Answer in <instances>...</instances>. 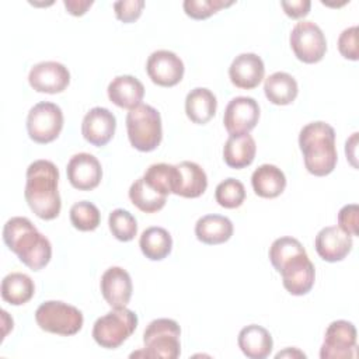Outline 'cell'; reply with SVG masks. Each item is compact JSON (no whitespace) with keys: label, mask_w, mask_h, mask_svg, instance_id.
<instances>
[{"label":"cell","mask_w":359,"mask_h":359,"mask_svg":"<svg viewBox=\"0 0 359 359\" xmlns=\"http://www.w3.org/2000/svg\"><path fill=\"white\" fill-rule=\"evenodd\" d=\"M269 261L282 275V283L290 294L303 296L314 286V265L297 238H276L269 247Z\"/></svg>","instance_id":"1"},{"label":"cell","mask_w":359,"mask_h":359,"mask_svg":"<svg viewBox=\"0 0 359 359\" xmlns=\"http://www.w3.org/2000/svg\"><path fill=\"white\" fill-rule=\"evenodd\" d=\"M25 178L24 196L29 209L42 220L56 219L62 208L57 167L49 160H35L28 165Z\"/></svg>","instance_id":"2"},{"label":"cell","mask_w":359,"mask_h":359,"mask_svg":"<svg viewBox=\"0 0 359 359\" xmlns=\"http://www.w3.org/2000/svg\"><path fill=\"white\" fill-rule=\"evenodd\" d=\"M3 240L8 250L32 271L45 268L52 258L50 241L27 217L8 219L3 227Z\"/></svg>","instance_id":"3"},{"label":"cell","mask_w":359,"mask_h":359,"mask_svg":"<svg viewBox=\"0 0 359 359\" xmlns=\"http://www.w3.org/2000/svg\"><path fill=\"white\" fill-rule=\"evenodd\" d=\"M299 146L303 153L306 170L316 175L324 177L334 171L338 153L335 146V130L323 121L310 122L299 133Z\"/></svg>","instance_id":"4"},{"label":"cell","mask_w":359,"mask_h":359,"mask_svg":"<svg viewBox=\"0 0 359 359\" xmlns=\"http://www.w3.org/2000/svg\"><path fill=\"white\" fill-rule=\"evenodd\" d=\"M126 130L129 142L136 150L153 151L163 139L160 112L147 104L135 107L126 115Z\"/></svg>","instance_id":"5"},{"label":"cell","mask_w":359,"mask_h":359,"mask_svg":"<svg viewBox=\"0 0 359 359\" xmlns=\"http://www.w3.org/2000/svg\"><path fill=\"white\" fill-rule=\"evenodd\" d=\"M181 328L171 318L153 320L143 332V352H135L130 356L177 359L181 353Z\"/></svg>","instance_id":"6"},{"label":"cell","mask_w":359,"mask_h":359,"mask_svg":"<svg viewBox=\"0 0 359 359\" xmlns=\"http://www.w3.org/2000/svg\"><path fill=\"white\" fill-rule=\"evenodd\" d=\"M137 316L126 307H115L97 318L93 327L94 341L107 349L119 348L136 330Z\"/></svg>","instance_id":"7"},{"label":"cell","mask_w":359,"mask_h":359,"mask_svg":"<svg viewBox=\"0 0 359 359\" xmlns=\"http://www.w3.org/2000/svg\"><path fill=\"white\" fill-rule=\"evenodd\" d=\"M35 321L46 332L70 337L81 330L84 318L77 307L59 300H48L36 309Z\"/></svg>","instance_id":"8"},{"label":"cell","mask_w":359,"mask_h":359,"mask_svg":"<svg viewBox=\"0 0 359 359\" xmlns=\"http://www.w3.org/2000/svg\"><path fill=\"white\" fill-rule=\"evenodd\" d=\"M63 112L59 105L42 101L35 104L27 116V130L29 137L39 144L53 142L62 132Z\"/></svg>","instance_id":"9"},{"label":"cell","mask_w":359,"mask_h":359,"mask_svg":"<svg viewBox=\"0 0 359 359\" xmlns=\"http://www.w3.org/2000/svg\"><path fill=\"white\" fill-rule=\"evenodd\" d=\"M290 48L303 63L320 62L327 50V39L321 28L313 21L297 22L290 32Z\"/></svg>","instance_id":"10"},{"label":"cell","mask_w":359,"mask_h":359,"mask_svg":"<svg viewBox=\"0 0 359 359\" xmlns=\"http://www.w3.org/2000/svg\"><path fill=\"white\" fill-rule=\"evenodd\" d=\"M356 355V328L346 320L332 321L320 349L321 359H349Z\"/></svg>","instance_id":"11"},{"label":"cell","mask_w":359,"mask_h":359,"mask_svg":"<svg viewBox=\"0 0 359 359\" xmlns=\"http://www.w3.org/2000/svg\"><path fill=\"white\" fill-rule=\"evenodd\" d=\"M259 119V105L251 97L233 98L223 115V125L230 135L250 133Z\"/></svg>","instance_id":"12"},{"label":"cell","mask_w":359,"mask_h":359,"mask_svg":"<svg viewBox=\"0 0 359 359\" xmlns=\"http://www.w3.org/2000/svg\"><path fill=\"white\" fill-rule=\"evenodd\" d=\"M184 63L171 50L160 49L153 52L146 62V72L150 80L161 87H172L184 77Z\"/></svg>","instance_id":"13"},{"label":"cell","mask_w":359,"mask_h":359,"mask_svg":"<svg viewBox=\"0 0 359 359\" xmlns=\"http://www.w3.org/2000/svg\"><path fill=\"white\" fill-rule=\"evenodd\" d=\"M28 83L38 93L57 94L67 88L70 73L67 67L59 62H39L31 67Z\"/></svg>","instance_id":"14"},{"label":"cell","mask_w":359,"mask_h":359,"mask_svg":"<svg viewBox=\"0 0 359 359\" xmlns=\"http://www.w3.org/2000/svg\"><path fill=\"white\" fill-rule=\"evenodd\" d=\"M67 180L79 191L97 188L102 178V168L98 158L90 153L74 154L66 167Z\"/></svg>","instance_id":"15"},{"label":"cell","mask_w":359,"mask_h":359,"mask_svg":"<svg viewBox=\"0 0 359 359\" xmlns=\"http://www.w3.org/2000/svg\"><path fill=\"white\" fill-rule=\"evenodd\" d=\"M115 129V115L107 108L94 107L83 118L81 135L93 146H105L114 137Z\"/></svg>","instance_id":"16"},{"label":"cell","mask_w":359,"mask_h":359,"mask_svg":"<svg viewBox=\"0 0 359 359\" xmlns=\"http://www.w3.org/2000/svg\"><path fill=\"white\" fill-rule=\"evenodd\" d=\"M100 287L102 297L112 309L126 307L133 290L130 275L121 266L108 268L101 276Z\"/></svg>","instance_id":"17"},{"label":"cell","mask_w":359,"mask_h":359,"mask_svg":"<svg viewBox=\"0 0 359 359\" xmlns=\"http://www.w3.org/2000/svg\"><path fill=\"white\" fill-rule=\"evenodd\" d=\"M265 74L262 59L255 53H240L234 57L229 67L230 81L243 90L258 87Z\"/></svg>","instance_id":"18"},{"label":"cell","mask_w":359,"mask_h":359,"mask_svg":"<svg viewBox=\"0 0 359 359\" xmlns=\"http://www.w3.org/2000/svg\"><path fill=\"white\" fill-rule=\"evenodd\" d=\"M352 237L338 226L321 229L314 240L317 254L327 262L342 261L352 250Z\"/></svg>","instance_id":"19"},{"label":"cell","mask_w":359,"mask_h":359,"mask_svg":"<svg viewBox=\"0 0 359 359\" xmlns=\"http://www.w3.org/2000/svg\"><path fill=\"white\" fill-rule=\"evenodd\" d=\"M107 91L108 98L112 104L129 111L140 105V101L144 97V86L142 84V81L129 74L112 79V81L108 84Z\"/></svg>","instance_id":"20"},{"label":"cell","mask_w":359,"mask_h":359,"mask_svg":"<svg viewBox=\"0 0 359 359\" xmlns=\"http://www.w3.org/2000/svg\"><path fill=\"white\" fill-rule=\"evenodd\" d=\"M178 171L174 194L182 198H198L208 188V177L203 168L194 161H181L175 164Z\"/></svg>","instance_id":"21"},{"label":"cell","mask_w":359,"mask_h":359,"mask_svg":"<svg viewBox=\"0 0 359 359\" xmlns=\"http://www.w3.org/2000/svg\"><path fill=\"white\" fill-rule=\"evenodd\" d=\"M238 348L250 359H265L272 352L273 341L269 331L261 325L250 324L238 332Z\"/></svg>","instance_id":"22"},{"label":"cell","mask_w":359,"mask_h":359,"mask_svg":"<svg viewBox=\"0 0 359 359\" xmlns=\"http://www.w3.org/2000/svg\"><path fill=\"white\" fill-rule=\"evenodd\" d=\"M257 153V144L250 133L230 135L223 146L224 163L236 170L248 167Z\"/></svg>","instance_id":"23"},{"label":"cell","mask_w":359,"mask_h":359,"mask_svg":"<svg viewBox=\"0 0 359 359\" xmlns=\"http://www.w3.org/2000/svg\"><path fill=\"white\" fill-rule=\"evenodd\" d=\"M195 236L208 245L222 244L233 236V223L222 215H205L195 224Z\"/></svg>","instance_id":"24"},{"label":"cell","mask_w":359,"mask_h":359,"mask_svg":"<svg viewBox=\"0 0 359 359\" xmlns=\"http://www.w3.org/2000/svg\"><path fill=\"white\" fill-rule=\"evenodd\" d=\"M217 101L215 94L205 87H196L187 94L185 112L191 122L198 125L208 123L216 114Z\"/></svg>","instance_id":"25"},{"label":"cell","mask_w":359,"mask_h":359,"mask_svg":"<svg viewBox=\"0 0 359 359\" xmlns=\"http://www.w3.org/2000/svg\"><path fill=\"white\" fill-rule=\"evenodd\" d=\"M254 192L261 198H276L286 188V177L280 168L273 164L259 165L251 175Z\"/></svg>","instance_id":"26"},{"label":"cell","mask_w":359,"mask_h":359,"mask_svg":"<svg viewBox=\"0 0 359 359\" xmlns=\"http://www.w3.org/2000/svg\"><path fill=\"white\" fill-rule=\"evenodd\" d=\"M264 93L269 102L275 105H289L296 100L299 87L292 74L276 72L265 80Z\"/></svg>","instance_id":"27"},{"label":"cell","mask_w":359,"mask_h":359,"mask_svg":"<svg viewBox=\"0 0 359 359\" xmlns=\"http://www.w3.org/2000/svg\"><path fill=\"white\" fill-rule=\"evenodd\" d=\"M35 293L34 280L21 272H11L1 280V299L13 306L28 303Z\"/></svg>","instance_id":"28"},{"label":"cell","mask_w":359,"mask_h":359,"mask_svg":"<svg viewBox=\"0 0 359 359\" xmlns=\"http://www.w3.org/2000/svg\"><path fill=\"white\" fill-rule=\"evenodd\" d=\"M139 247L146 258L151 261H161L171 252L172 238L165 229L154 226L142 233Z\"/></svg>","instance_id":"29"},{"label":"cell","mask_w":359,"mask_h":359,"mask_svg":"<svg viewBox=\"0 0 359 359\" xmlns=\"http://www.w3.org/2000/svg\"><path fill=\"white\" fill-rule=\"evenodd\" d=\"M129 199L139 210L144 213H154L164 208L167 202V195H163L161 192L156 191L142 177L130 185Z\"/></svg>","instance_id":"30"},{"label":"cell","mask_w":359,"mask_h":359,"mask_svg":"<svg viewBox=\"0 0 359 359\" xmlns=\"http://www.w3.org/2000/svg\"><path fill=\"white\" fill-rule=\"evenodd\" d=\"M177 167L167 163L151 164L143 174V180L163 195L174 194L177 187Z\"/></svg>","instance_id":"31"},{"label":"cell","mask_w":359,"mask_h":359,"mask_svg":"<svg viewBox=\"0 0 359 359\" xmlns=\"http://www.w3.org/2000/svg\"><path fill=\"white\" fill-rule=\"evenodd\" d=\"M70 222L80 231H93L100 226L101 213L94 203L80 201L70 208Z\"/></svg>","instance_id":"32"},{"label":"cell","mask_w":359,"mask_h":359,"mask_svg":"<svg viewBox=\"0 0 359 359\" xmlns=\"http://www.w3.org/2000/svg\"><path fill=\"white\" fill-rule=\"evenodd\" d=\"M108 226L112 236L119 241H130L137 233L135 216L125 209H115L108 216Z\"/></svg>","instance_id":"33"},{"label":"cell","mask_w":359,"mask_h":359,"mask_svg":"<svg viewBox=\"0 0 359 359\" xmlns=\"http://www.w3.org/2000/svg\"><path fill=\"white\" fill-rule=\"evenodd\" d=\"M215 199L222 208L236 209L241 206L245 199V188L241 181L236 178H227L216 187Z\"/></svg>","instance_id":"34"},{"label":"cell","mask_w":359,"mask_h":359,"mask_svg":"<svg viewBox=\"0 0 359 359\" xmlns=\"http://www.w3.org/2000/svg\"><path fill=\"white\" fill-rule=\"evenodd\" d=\"M233 1L223 0H185L182 7L188 17L194 20H206L219 10L230 7Z\"/></svg>","instance_id":"35"},{"label":"cell","mask_w":359,"mask_h":359,"mask_svg":"<svg viewBox=\"0 0 359 359\" xmlns=\"http://www.w3.org/2000/svg\"><path fill=\"white\" fill-rule=\"evenodd\" d=\"M338 50L339 53L349 60H358V27H349L339 34L338 38Z\"/></svg>","instance_id":"36"},{"label":"cell","mask_w":359,"mask_h":359,"mask_svg":"<svg viewBox=\"0 0 359 359\" xmlns=\"http://www.w3.org/2000/svg\"><path fill=\"white\" fill-rule=\"evenodd\" d=\"M143 7V0H121L114 3V11L116 18L126 24L136 21L142 14Z\"/></svg>","instance_id":"37"},{"label":"cell","mask_w":359,"mask_h":359,"mask_svg":"<svg viewBox=\"0 0 359 359\" xmlns=\"http://www.w3.org/2000/svg\"><path fill=\"white\" fill-rule=\"evenodd\" d=\"M358 215H359V208L356 203L345 205L341 208L338 212V227L345 231L346 234L358 236Z\"/></svg>","instance_id":"38"},{"label":"cell","mask_w":359,"mask_h":359,"mask_svg":"<svg viewBox=\"0 0 359 359\" xmlns=\"http://www.w3.org/2000/svg\"><path fill=\"white\" fill-rule=\"evenodd\" d=\"M280 6L285 14L290 18H303L309 14L311 3L309 0H297V1H280Z\"/></svg>","instance_id":"39"},{"label":"cell","mask_w":359,"mask_h":359,"mask_svg":"<svg viewBox=\"0 0 359 359\" xmlns=\"http://www.w3.org/2000/svg\"><path fill=\"white\" fill-rule=\"evenodd\" d=\"M69 14L74 17L84 15L87 10L93 6V0H65L63 1Z\"/></svg>","instance_id":"40"},{"label":"cell","mask_w":359,"mask_h":359,"mask_svg":"<svg viewBox=\"0 0 359 359\" xmlns=\"http://www.w3.org/2000/svg\"><path fill=\"white\" fill-rule=\"evenodd\" d=\"M285 356H299V358H306V355L303 353V352H300V351H297L296 348H287V349H285L283 352H279V353H276V359H279V358H285Z\"/></svg>","instance_id":"41"}]
</instances>
